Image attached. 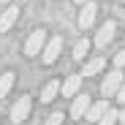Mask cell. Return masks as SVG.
Returning <instances> with one entry per match:
<instances>
[{
  "label": "cell",
  "mask_w": 125,
  "mask_h": 125,
  "mask_svg": "<svg viewBox=\"0 0 125 125\" xmlns=\"http://www.w3.org/2000/svg\"><path fill=\"white\" fill-rule=\"evenodd\" d=\"M103 68H106V60H103V57H93L87 65H84V73H82V76H95V73H101Z\"/></svg>",
  "instance_id": "8fae6325"
},
{
  "label": "cell",
  "mask_w": 125,
  "mask_h": 125,
  "mask_svg": "<svg viewBox=\"0 0 125 125\" xmlns=\"http://www.w3.org/2000/svg\"><path fill=\"white\" fill-rule=\"evenodd\" d=\"M60 52H62V38L54 35V38H49L46 44H44V49H41V60H44L46 65H52V62L60 57Z\"/></svg>",
  "instance_id": "7a4b0ae2"
},
{
  "label": "cell",
  "mask_w": 125,
  "mask_h": 125,
  "mask_svg": "<svg viewBox=\"0 0 125 125\" xmlns=\"http://www.w3.org/2000/svg\"><path fill=\"white\" fill-rule=\"evenodd\" d=\"M90 95H84V93H76L73 95V103H71V117L73 120H82V117H84V112L90 109Z\"/></svg>",
  "instance_id": "52a82bcc"
},
{
  "label": "cell",
  "mask_w": 125,
  "mask_h": 125,
  "mask_svg": "<svg viewBox=\"0 0 125 125\" xmlns=\"http://www.w3.org/2000/svg\"><path fill=\"white\" fill-rule=\"evenodd\" d=\"M57 93H60V82H46L44 90H41V101L49 103V101H54V95H57Z\"/></svg>",
  "instance_id": "7c38bea8"
},
{
  "label": "cell",
  "mask_w": 125,
  "mask_h": 125,
  "mask_svg": "<svg viewBox=\"0 0 125 125\" xmlns=\"http://www.w3.org/2000/svg\"><path fill=\"white\" fill-rule=\"evenodd\" d=\"M117 122H120V112H117V109H112V106L103 112V117L98 120V125H117Z\"/></svg>",
  "instance_id": "9a60e30c"
},
{
  "label": "cell",
  "mask_w": 125,
  "mask_h": 125,
  "mask_svg": "<svg viewBox=\"0 0 125 125\" xmlns=\"http://www.w3.org/2000/svg\"><path fill=\"white\" fill-rule=\"evenodd\" d=\"M120 122H125V109H122V112H120Z\"/></svg>",
  "instance_id": "d6986e66"
},
{
  "label": "cell",
  "mask_w": 125,
  "mask_h": 125,
  "mask_svg": "<svg viewBox=\"0 0 125 125\" xmlns=\"http://www.w3.org/2000/svg\"><path fill=\"white\" fill-rule=\"evenodd\" d=\"M44 44H46V33H44V30H33V33H30V38H27V44H25V54H27V57L41 54Z\"/></svg>",
  "instance_id": "277c9868"
},
{
  "label": "cell",
  "mask_w": 125,
  "mask_h": 125,
  "mask_svg": "<svg viewBox=\"0 0 125 125\" xmlns=\"http://www.w3.org/2000/svg\"><path fill=\"white\" fill-rule=\"evenodd\" d=\"M16 19H19V6H8L3 14H0V33H8Z\"/></svg>",
  "instance_id": "9c48e42d"
},
{
  "label": "cell",
  "mask_w": 125,
  "mask_h": 125,
  "mask_svg": "<svg viewBox=\"0 0 125 125\" xmlns=\"http://www.w3.org/2000/svg\"><path fill=\"white\" fill-rule=\"evenodd\" d=\"M30 106H33L30 98H27V95H22V98L14 103V109H11V122H14V125L25 122V120H27V114H30Z\"/></svg>",
  "instance_id": "5b68a950"
},
{
  "label": "cell",
  "mask_w": 125,
  "mask_h": 125,
  "mask_svg": "<svg viewBox=\"0 0 125 125\" xmlns=\"http://www.w3.org/2000/svg\"><path fill=\"white\" fill-rule=\"evenodd\" d=\"M117 125H125V122H117Z\"/></svg>",
  "instance_id": "7402d4cb"
},
{
  "label": "cell",
  "mask_w": 125,
  "mask_h": 125,
  "mask_svg": "<svg viewBox=\"0 0 125 125\" xmlns=\"http://www.w3.org/2000/svg\"><path fill=\"white\" fill-rule=\"evenodd\" d=\"M95 14H98V6L95 3H82V11H79V27L82 30H90L93 22H95Z\"/></svg>",
  "instance_id": "8992f818"
},
{
  "label": "cell",
  "mask_w": 125,
  "mask_h": 125,
  "mask_svg": "<svg viewBox=\"0 0 125 125\" xmlns=\"http://www.w3.org/2000/svg\"><path fill=\"white\" fill-rule=\"evenodd\" d=\"M106 109H109L106 98H103V101H98V103H90V109L84 112V120H87V122H98V120L103 117V112H106Z\"/></svg>",
  "instance_id": "30bf717a"
},
{
  "label": "cell",
  "mask_w": 125,
  "mask_h": 125,
  "mask_svg": "<svg viewBox=\"0 0 125 125\" xmlns=\"http://www.w3.org/2000/svg\"><path fill=\"white\" fill-rule=\"evenodd\" d=\"M73 3H79V6H82V3H87V0H73Z\"/></svg>",
  "instance_id": "ffe728a7"
},
{
  "label": "cell",
  "mask_w": 125,
  "mask_h": 125,
  "mask_svg": "<svg viewBox=\"0 0 125 125\" xmlns=\"http://www.w3.org/2000/svg\"><path fill=\"white\" fill-rule=\"evenodd\" d=\"M11 87H14V73L6 71L3 76H0V98H6V95L11 93Z\"/></svg>",
  "instance_id": "5bb4252c"
},
{
  "label": "cell",
  "mask_w": 125,
  "mask_h": 125,
  "mask_svg": "<svg viewBox=\"0 0 125 125\" xmlns=\"http://www.w3.org/2000/svg\"><path fill=\"white\" fill-rule=\"evenodd\" d=\"M79 87H82V73H71V76L60 84V93H62V98H73V95L79 93Z\"/></svg>",
  "instance_id": "ba28073f"
},
{
  "label": "cell",
  "mask_w": 125,
  "mask_h": 125,
  "mask_svg": "<svg viewBox=\"0 0 125 125\" xmlns=\"http://www.w3.org/2000/svg\"><path fill=\"white\" fill-rule=\"evenodd\" d=\"M87 52H90V41H87V38H79L76 46H73V60H84Z\"/></svg>",
  "instance_id": "4fadbf2b"
},
{
  "label": "cell",
  "mask_w": 125,
  "mask_h": 125,
  "mask_svg": "<svg viewBox=\"0 0 125 125\" xmlns=\"http://www.w3.org/2000/svg\"><path fill=\"white\" fill-rule=\"evenodd\" d=\"M114 30H117V22H114V19H106V22L101 25V30L95 33V46L106 49L112 41H114Z\"/></svg>",
  "instance_id": "3957f363"
},
{
  "label": "cell",
  "mask_w": 125,
  "mask_h": 125,
  "mask_svg": "<svg viewBox=\"0 0 125 125\" xmlns=\"http://www.w3.org/2000/svg\"><path fill=\"white\" fill-rule=\"evenodd\" d=\"M114 101H120V103H125V79H122V84H120V90H117V95H114Z\"/></svg>",
  "instance_id": "ac0fdd59"
},
{
  "label": "cell",
  "mask_w": 125,
  "mask_h": 125,
  "mask_svg": "<svg viewBox=\"0 0 125 125\" xmlns=\"http://www.w3.org/2000/svg\"><path fill=\"white\" fill-rule=\"evenodd\" d=\"M46 125H62V112H54L46 117Z\"/></svg>",
  "instance_id": "2e32d148"
},
{
  "label": "cell",
  "mask_w": 125,
  "mask_h": 125,
  "mask_svg": "<svg viewBox=\"0 0 125 125\" xmlns=\"http://www.w3.org/2000/svg\"><path fill=\"white\" fill-rule=\"evenodd\" d=\"M0 3H11V0H0Z\"/></svg>",
  "instance_id": "44dd1931"
},
{
  "label": "cell",
  "mask_w": 125,
  "mask_h": 125,
  "mask_svg": "<svg viewBox=\"0 0 125 125\" xmlns=\"http://www.w3.org/2000/svg\"><path fill=\"white\" fill-rule=\"evenodd\" d=\"M114 68H125V49H120L114 54Z\"/></svg>",
  "instance_id": "e0dca14e"
},
{
  "label": "cell",
  "mask_w": 125,
  "mask_h": 125,
  "mask_svg": "<svg viewBox=\"0 0 125 125\" xmlns=\"http://www.w3.org/2000/svg\"><path fill=\"white\" fill-rule=\"evenodd\" d=\"M122 79H125L122 68L109 71V73H106V79L101 82V95H103V98H114V95H117V90H120V84H122Z\"/></svg>",
  "instance_id": "6da1fadb"
}]
</instances>
